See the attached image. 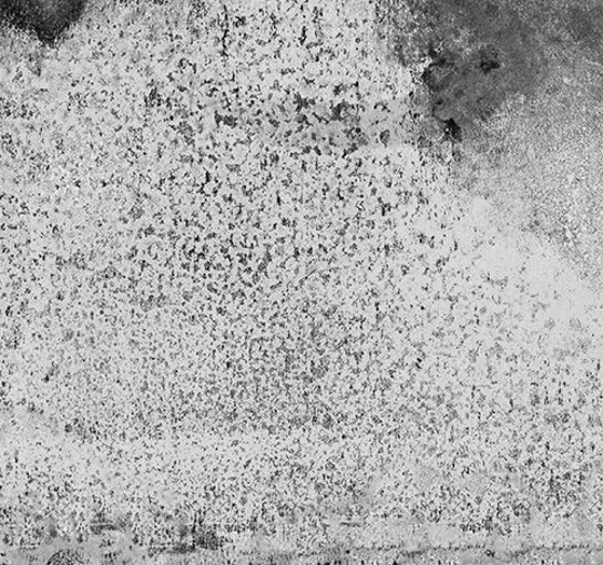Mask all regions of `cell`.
<instances>
[{
    "mask_svg": "<svg viewBox=\"0 0 603 565\" xmlns=\"http://www.w3.org/2000/svg\"><path fill=\"white\" fill-rule=\"evenodd\" d=\"M90 0H0V24L52 43L74 29Z\"/></svg>",
    "mask_w": 603,
    "mask_h": 565,
    "instance_id": "6da1fadb",
    "label": "cell"
}]
</instances>
